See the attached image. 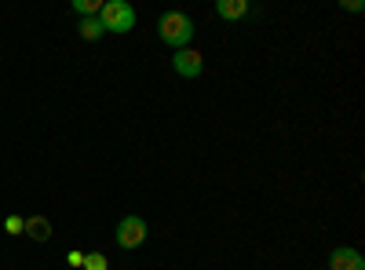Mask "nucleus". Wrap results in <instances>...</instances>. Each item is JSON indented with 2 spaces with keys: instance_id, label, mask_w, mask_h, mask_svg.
Returning a JSON list of instances; mask_svg holds the SVG:
<instances>
[{
  "instance_id": "obj_1",
  "label": "nucleus",
  "mask_w": 365,
  "mask_h": 270,
  "mask_svg": "<svg viewBox=\"0 0 365 270\" xmlns=\"http://www.w3.org/2000/svg\"><path fill=\"white\" fill-rule=\"evenodd\" d=\"M194 33H197L194 19L182 15V11H165V15L158 19V37H161L168 48H175V51H179V48H190Z\"/></svg>"
},
{
  "instance_id": "obj_2",
  "label": "nucleus",
  "mask_w": 365,
  "mask_h": 270,
  "mask_svg": "<svg viewBox=\"0 0 365 270\" xmlns=\"http://www.w3.org/2000/svg\"><path fill=\"white\" fill-rule=\"evenodd\" d=\"M99 22L106 33H132L135 22H139V11L128 4V0H106L99 8Z\"/></svg>"
},
{
  "instance_id": "obj_3",
  "label": "nucleus",
  "mask_w": 365,
  "mask_h": 270,
  "mask_svg": "<svg viewBox=\"0 0 365 270\" xmlns=\"http://www.w3.org/2000/svg\"><path fill=\"white\" fill-rule=\"evenodd\" d=\"M146 234H150V227H146V219L143 216H125L117 223V245L125 249V252H132V249H139L143 242H146Z\"/></svg>"
},
{
  "instance_id": "obj_4",
  "label": "nucleus",
  "mask_w": 365,
  "mask_h": 270,
  "mask_svg": "<svg viewBox=\"0 0 365 270\" xmlns=\"http://www.w3.org/2000/svg\"><path fill=\"white\" fill-rule=\"evenodd\" d=\"M172 70L179 73V77H201V70H205V58H201V51L197 48H179L175 55H172Z\"/></svg>"
},
{
  "instance_id": "obj_5",
  "label": "nucleus",
  "mask_w": 365,
  "mask_h": 270,
  "mask_svg": "<svg viewBox=\"0 0 365 270\" xmlns=\"http://www.w3.org/2000/svg\"><path fill=\"white\" fill-rule=\"evenodd\" d=\"M329 266L332 270H365V256L351 245H340V249L329 252Z\"/></svg>"
},
{
  "instance_id": "obj_6",
  "label": "nucleus",
  "mask_w": 365,
  "mask_h": 270,
  "mask_svg": "<svg viewBox=\"0 0 365 270\" xmlns=\"http://www.w3.org/2000/svg\"><path fill=\"white\" fill-rule=\"evenodd\" d=\"M22 234H29L34 242H51V219L48 216H29V219H22Z\"/></svg>"
},
{
  "instance_id": "obj_7",
  "label": "nucleus",
  "mask_w": 365,
  "mask_h": 270,
  "mask_svg": "<svg viewBox=\"0 0 365 270\" xmlns=\"http://www.w3.org/2000/svg\"><path fill=\"white\" fill-rule=\"evenodd\" d=\"M216 15L227 19V22L245 19V15H249V0H220V4H216Z\"/></svg>"
},
{
  "instance_id": "obj_8",
  "label": "nucleus",
  "mask_w": 365,
  "mask_h": 270,
  "mask_svg": "<svg viewBox=\"0 0 365 270\" xmlns=\"http://www.w3.org/2000/svg\"><path fill=\"white\" fill-rule=\"evenodd\" d=\"M81 37H84V41H99V37H106V29H103L99 15H96V19H81Z\"/></svg>"
},
{
  "instance_id": "obj_9",
  "label": "nucleus",
  "mask_w": 365,
  "mask_h": 270,
  "mask_svg": "<svg viewBox=\"0 0 365 270\" xmlns=\"http://www.w3.org/2000/svg\"><path fill=\"white\" fill-rule=\"evenodd\" d=\"M99 8H103L99 0H73V11H77L81 19H96V15H99Z\"/></svg>"
},
{
  "instance_id": "obj_10",
  "label": "nucleus",
  "mask_w": 365,
  "mask_h": 270,
  "mask_svg": "<svg viewBox=\"0 0 365 270\" xmlns=\"http://www.w3.org/2000/svg\"><path fill=\"white\" fill-rule=\"evenodd\" d=\"M84 270H110V259L103 252H88L84 256Z\"/></svg>"
},
{
  "instance_id": "obj_11",
  "label": "nucleus",
  "mask_w": 365,
  "mask_h": 270,
  "mask_svg": "<svg viewBox=\"0 0 365 270\" xmlns=\"http://www.w3.org/2000/svg\"><path fill=\"white\" fill-rule=\"evenodd\" d=\"M4 230L8 234H22V216H8L4 219Z\"/></svg>"
},
{
  "instance_id": "obj_12",
  "label": "nucleus",
  "mask_w": 365,
  "mask_h": 270,
  "mask_svg": "<svg viewBox=\"0 0 365 270\" xmlns=\"http://www.w3.org/2000/svg\"><path fill=\"white\" fill-rule=\"evenodd\" d=\"M66 263H70V266H84V252H70Z\"/></svg>"
},
{
  "instance_id": "obj_13",
  "label": "nucleus",
  "mask_w": 365,
  "mask_h": 270,
  "mask_svg": "<svg viewBox=\"0 0 365 270\" xmlns=\"http://www.w3.org/2000/svg\"><path fill=\"white\" fill-rule=\"evenodd\" d=\"M344 8H347V11H361L365 4H361V0H344Z\"/></svg>"
}]
</instances>
